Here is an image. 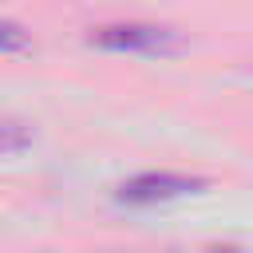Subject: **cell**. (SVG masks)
I'll use <instances>...</instances> for the list:
<instances>
[{
    "label": "cell",
    "instance_id": "277c9868",
    "mask_svg": "<svg viewBox=\"0 0 253 253\" xmlns=\"http://www.w3.org/2000/svg\"><path fill=\"white\" fill-rule=\"evenodd\" d=\"M32 146V130L20 123H0V154H20Z\"/></svg>",
    "mask_w": 253,
    "mask_h": 253
},
{
    "label": "cell",
    "instance_id": "3957f363",
    "mask_svg": "<svg viewBox=\"0 0 253 253\" xmlns=\"http://www.w3.org/2000/svg\"><path fill=\"white\" fill-rule=\"evenodd\" d=\"M0 51L4 55H20V51H32V32L16 20H4L0 16Z\"/></svg>",
    "mask_w": 253,
    "mask_h": 253
},
{
    "label": "cell",
    "instance_id": "6da1fadb",
    "mask_svg": "<svg viewBox=\"0 0 253 253\" xmlns=\"http://www.w3.org/2000/svg\"><path fill=\"white\" fill-rule=\"evenodd\" d=\"M91 47L103 51H134V55H170L182 47V36L166 24H146V20H119V24H99L87 32Z\"/></svg>",
    "mask_w": 253,
    "mask_h": 253
},
{
    "label": "cell",
    "instance_id": "7a4b0ae2",
    "mask_svg": "<svg viewBox=\"0 0 253 253\" xmlns=\"http://www.w3.org/2000/svg\"><path fill=\"white\" fill-rule=\"evenodd\" d=\"M210 186V178L202 174H182V170H142L130 174L126 182L115 186V202L123 206H162L186 194H202Z\"/></svg>",
    "mask_w": 253,
    "mask_h": 253
}]
</instances>
